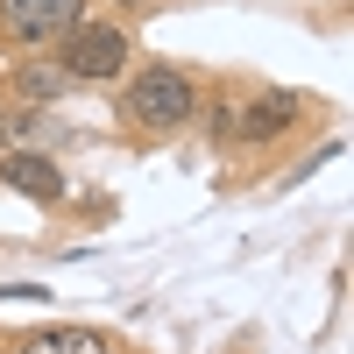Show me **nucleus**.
I'll return each mask as SVG.
<instances>
[{"mask_svg": "<svg viewBox=\"0 0 354 354\" xmlns=\"http://www.w3.org/2000/svg\"><path fill=\"white\" fill-rule=\"evenodd\" d=\"M0 121H8V106H0Z\"/></svg>", "mask_w": 354, "mask_h": 354, "instance_id": "nucleus-8", "label": "nucleus"}, {"mask_svg": "<svg viewBox=\"0 0 354 354\" xmlns=\"http://www.w3.org/2000/svg\"><path fill=\"white\" fill-rule=\"evenodd\" d=\"M21 354H113V340L93 326H50L36 340H21Z\"/></svg>", "mask_w": 354, "mask_h": 354, "instance_id": "nucleus-7", "label": "nucleus"}, {"mask_svg": "<svg viewBox=\"0 0 354 354\" xmlns=\"http://www.w3.org/2000/svg\"><path fill=\"white\" fill-rule=\"evenodd\" d=\"M0 185L21 192V198H36V205H57L64 198V170H57L50 156H36V149H15V156H0Z\"/></svg>", "mask_w": 354, "mask_h": 354, "instance_id": "nucleus-5", "label": "nucleus"}, {"mask_svg": "<svg viewBox=\"0 0 354 354\" xmlns=\"http://www.w3.org/2000/svg\"><path fill=\"white\" fill-rule=\"evenodd\" d=\"M198 78L192 71H177V64H135V78H121V100H113V113H121V128L128 135H177V128H192L198 121Z\"/></svg>", "mask_w": 354, "mask_h": 354, "instance_id": "nucleus-1", "label": "nucleus"}, {"mask_svg": "<svg viewBox=\"0 0 354 354\" xmlns=\"http://www.w3.org/2000/svg\"><path fill=\"white\" fill-rule=\"evenodd\" d=\"M15 93H21L28 106H50V100H64V93H71V71L57 64V57H28V64L15 71Z\"/></svg>", "mask_w": 354, "mask_h": 354, "instance_id": "nucleus-6", "label": "nucleus"}, {"mask_svg": "<svg viewBox=\"0 0 354 354\" xmlns=\"http://www.w3.org/2000/svg\"><path fill=\"white\" fill-rule=\"evenodd\" d=\"M85 15H93V0H0V36L15 50H50Z\"/></svg>", "mask_w": 354, "mask_h": 354, "instance_id": "nucleus-3", "label": "nucleus"}, {"mask_svg": "<svg viewBox=\"0 0 354 354\" xmlns=\"http://www.w3.org/2000/svg\"><path fill=\"white\" fill-rule=\"evenodd\" d=\"M305 93H234V142H277V135H290L305 121Z\"/></svg>", "mask_w": 354, "mask_h": 354, "instance_id": "nucleus-4", "label": "nucleus"}, {"mask_svg": "<svg viewBox=\"0 0 354 354\" xmlns=\"http://www.w3.org/2000/svg\"><path fill=\"white\" fill-rule=\"evenodd\" d=\"M50 50H57V64L71 71V85H113V78H128V64H135V36L121 21H100V15L71 21Z\"/></svg>", "mask_w": 354, "mask_h": 354, "instance_id": "nucleus-2", "label": "nucleus"}]
</instances>
